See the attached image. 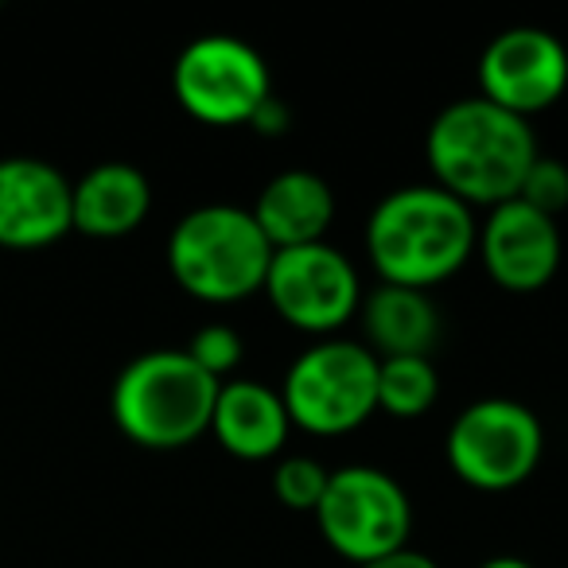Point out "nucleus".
Wrapping results in <instances>:
<instances>
[{
	"label": "nucleus",
	"mask_w": 568,
	"mask_h": 568,
	"mask_svg": "<svg viewBox=\"0 0 568 568\" xmlns=\"http://www.w3.org/2000/svg\"><path fill=\"white\" fill-rule=\"evenodd\" d=\"M428 168L436 187L464 206H503L518 199L537 160V136L526 118H514L487 98H459L428 125Z\"/></svg>",
	"instance_id": "obj_1"
},
{
	"label": "nucleus",
	"mask_w": 568,
	"mask_h": 568,
	"mask_svg": "<svg viewBox=\"0 0 568 568\" xmlns=\"http://www.w3.org/2000/svg\"><path fill=\"white\" fill-rule=\"evenodd\" d=\"M479 222L436 183H409L382 199L366 222V253L382 284L436 288L471 261Z\"/></svg>",
	"instance_id": "obj_2"
},
{
	"label": "nucleus",
	"mask_w": 568,
	"mask_h": 568,
	"mask_svg": "<svg viewBox=\"0 0 568 568\" xmlns=\"http://www.w3.org/2000/svg\"><path fill=\"white\" fill-rule=\"evenodd\" d=\"M219 389L222 382L199 371L187 351H149L136 355L113 382V425L141 448H187L211 433Z\"/></svg>",
	"instance_id": "obj_3"
},
{
	"label": "nucleus",
	"mask_w": 568,
	"mask_h": 568,
	"mask_svg": "<svg viewBox=\"0 0 568 568\" xmlns=\"http://www.w3.org/2000/svg\"><path fill=\"white\" fill-rule=\"evenodd\" d=\"M268 261L273 245L242 206H195L168 237V268L175 284L203 304H237L261 293Z\"/></svg>",
	"instance_id": "obj_4"
},
{
	"label": "nucleus",
	"mask_w": 568,
	"mask_h": 568,
	"mask_svg": "<svg viewBox=\"0 0 568 568\" xmlns=\"http://www.w3.org/2000/svg\"><path fill=\"white\" fill-rule=\"evenodd\" d=\"M293 428L316 436H343L378 413V358L366 343L324 339L296 355L281 386Z\"/></svg>",
	"instance_id": "obj_5"
},
{
	"label": "nucleus",
	"mask_w": 568,
	"mask_h": 568,
	"mask_svg": "<svg viewBox=\"0 0 568 568\" xmlns=\"http://www.w3.org/2000/svg\"><path fill=\"white\" fill-rule=\"evenodd\" d=\"M444 452L467 487L514 490L541 464L545 433L529 405L514 397H483L452 420Z\"/></svg>",
	"instance_id": "obj_6"
},
{
	"label": "nucleus",
	"mask_w": 568,
	"mask_h": 568,
	"mask_svg": "<svg viewBox=\"0 0 568 568\" xmlns=\"http://www.w3.org/2000/svg\"><path fill=\"white\" fill-rule=\"evenodd\" d=\"M316 521L324 541L358 568L366 560L405 549L413 506L394 475L371 464H351L332 471L316 506Z\"/></svg>",
	"instance_id": "obj_7"
},
{
	"label": "nucleus",
	"mask_w": 568,
	"mask_h": 568,
	"mask_svg": "<svg viewBox=\"0 0 568 568\" xmlns=\"http://www.w3.org/2000/svg\"><path fill=\"white\" fill-rule=\"evenodd\" d=\"M175 102L199 125L234 129L250 125L273 98V79L257 51L237 36H199L180 51L172 67Z\"/></svg>",
	"instance_id": "obj_8"
},
{
	"label": "nucleus",
	"mask_w": 568,
	"mask_h": 568,
	"mask_svg": "<svg viewBox=\"0 0 568 568\" xmlns=\"http://www.w3.org/2000/svg\"><path fill=\"white\" fill-rule=\"evenodd\" d=\"M261 293L273 312L296 332L332 335L363 308V281L343 250L327 242L273 250L268 276Z\"/></svg>",
	"instance_id": "obj_9"
},
{
	"label": "nucleus",
	"mask_w": 568,
	"mask_h": 568,
	"mask_svg": "<svg viewBox=\"0 0 568 568\" xmlns=\"http://www.w3.org/2000/svg\"><path fill=\"white\" fill-rule=\"evenodd\" d=\"M568 51L545 28H506L479 55V98L514 118H534L565 98Z\"/></svg>",
	"instance_id": "obj_10"
},
{
	"label": "nucleus",
	"mask_w": 568,
	"mask_h": 568,
	"mask_svg": "<svg viewBox=\"0 0 568 568\" xmlns=\"http://www.w3.org/2000/svg\"><path fill=\"white\" fill-rule=\"evenodd\" d=\"M487 276L506 293H541L560 268V230L557 219L534 211L521 199L490 206L475 242Z\"/></svg>",
	"instance_id": "obj_11"
},
{
	"label": "nucleus",
	"mask_w": 568,
	"mask_h": 568,
	"mask_svg": "<svg viewBox=\"0 0 568 568\" xmlns=\"http://www.w3.org/2000/svg\"><path fill=\"white\" fill-rule=\"evenodd\" d=\"M74 183L40 156L0 160V245L43 250L74 230Z\"/></svg>",
	"instance_id": "obj_12"
},
{
	"label": "nucleus",
	"mask_w": 568,
	"mask_h": 568,
	"mask_svg": "<svg viewBox=\"0 0 568 568\" xmlns=\"http://www.w3.org/2000/svg\"><path fill=\"white\" fill-rule=\"evenodd\" d=\"M211 433L234 459H273L288 444L293 420L281 402V389H268L250 378L222 382L214 402Z\"/></svg>",
	"instance_id": "obj_13"
},
{
	"label": "nucleus",
	"mask_w": 568,
	"mask_h": 568,
	"mask_svg": "<svg viewBox=\"0 0 568 568\" xmlns=\"http://www.w3.org/2000/svg\"><path fill=\"white\" fill-rule=\"evenodd\" d=\"M250 214L273 250H296V245L324 242L335 222V195L324 175L293 168L261 187Z\"/></svg>",
	"instance_id": "obj_14"
},
{
	"label": "nucleus",
	"mask_w": 568,
	"mask_h": 568,
	"mask_svg": "<svg viewBox=\"0 0 568 568\" xmlns=\"http://www.w3.org/2000/svg\"><path fill=\"white\" fill-rule=\"evenodd\" d=\"M152 211V187L141 168L121 164H98L71 187V214L74 230L90 237H125L149 219Z\"/></svg>",
	"instance_id": "obj_15"
},
{
	"label": "nucleus",
	"mask_w": 568,
	"mask_h": 568,
	"mask_svg": "<svg viewBox=\"0 0 568 568\" xmlns=\"http://www.w3.org/2000/svg\"><path fill=\"white\" fill-rule=\"evenodd\" d=\"M358 316H363L366 351L374 358H428L440 335L433 296L420 288H402V284H378L363 301Z\"/></svg>",
	"instance_id": "obj_16"
},
{
	"label": "nucleus",
	"mask_w": 568,
	"mask_h": 568,
	"mask_svg": "<svg viewBox=\"0 0 568 568\" xmlns=\"http://www.w3.org/2000/svg\"><path fill=\"white\" fill-rule=\"evenodd\" d=\"M440 397V374L433 358H378V409L389 417H425Z\"/></svg>",
	"instance_id": "obj_17"
},
{
	"label": "nucleus",
	"mask_w": 568,
	"mask_h": 568,
	"mask_svg": "<svg viewBox=\"0 0 568 568\" xmlns=\"http://www.w3.org/2000/svg\"><path fill=\"white\" fill-rule=\"evenodd\" d=\"M327 479H332V471H327L320 459L284 456L273 471V495L281 498V506H288V510L316 514L320 498H324V490H327Z\"/></svg>",
	"instance_id": "obj_18"
},
{
	"label": "nucleus",
	"mask_w": 568,
	"mask_h": 568,
	"mask_svg": "<svg viewBox=\"0 0 568 568\" xmlns=\"http://www.w3.org/2000/svg\"><path fill=\"white\" fill-rule=\"evenodd\" d=\"M183 351H187V355L199 363V371H206L214 382H226L230 374L242 366V355H245V351H242V335H237L230 324L199 327Z\"/></svg>",
	"instance_id": "obj_19"
},
{
	"label": "nucleus",
	"mask_w": 568,
	"mask_h": 568,
	"mask_svg": "<svg viewBox=\"0 0 568 568\" xmlns=\"http://www.w3.org/2000/svg\"><path fill=\"white\" fill-rule=\"evenodd\" d=\"M518 199L526 206H534V211L557 219V214L568 206V164H560V160L541 156V152H537V160L529 164L526 180H521Z\"/></svg>",
	"instance_id": "obj_20"
},
{
	"label": "nucleus",
	"mask_w": 568,
	"mask_h": 568,
	"mask_svg": "<svg viewBox=\"0 0 568 568\" xmlns=\"http://www.w3.org/2000/svg\"><path fill=\"white\" fill-rule=\"evenodd\" d=\"M358 568H440L436 565L428 552H417V549H397V552H386V557H378V560H366V565H358Z\"/></svg>",
	"instance_id": "obj_21"
},
{
	"label": "nucleus",
	"mask_w": 568,
	"mask_h": 568,
	"mask_svg": "<svg viewBox=\"0 0 568 568\" xmlns=\"http://www.w3.org/2000/svg\"><path fill=\"white\" fill-rule=\"evenodd\" d=\"M250 125L257 129V133H265V136H281L284 129H288V110H284V105L276 102V98H268V102L261 105L257 118H253Z\"/></svg>",
	"instance_id": "obj_22"
},
{
	"label": "nucleus",
	"mask_w": 568,
	"mask_h": 568,
	"mask_svg": "<svg viewBox=\"0 0 568 568\" xmlns=\"http://www.w3.org/2000/svg\"><path fill=\"white\" fill-rule=\"evenodd\" d=\"M479 568H534V565L521 557H490V560H483Z\"/></svg>",
	"instance_id": "obj_23"
}]
</instances>
